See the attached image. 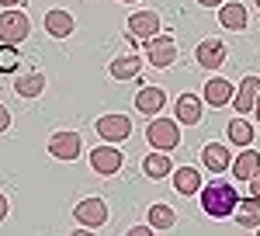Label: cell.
<instances>
[{"label":"cell","mask_w":260,"mask_h":236,"mask_svg":"<svg viewBox=\"0 0 260 236\" xmlns=\"http://www.w3.org/2000/svg\"><path fill=\"white\" fill-rule=\"evenodd\" d=\"M198 195H201V212L208 219H229L236 212V205H240V195H236V188L229 181H212Z\"/></svg>","instance_id":"6da1fadb"},{"label":"cell","mask_w":260,"mask_h":236,"mask_svg":"<svg viewBox=\"0 0 260 236\" xmlns=\"http://www.w3.org/2000/svg\"><path fill=\"white\" fill-rule=\"evenodd\" d=\"M146 139H149V146H153V150H163V153L177 150V142H180L177 118H153V122H149V129H146Z\"/></svg>","instance_id":"7a4b0ae2"},{"label":"cell","mask_w":260,"mask_h":236,"mask_svg":"<svg viewBox=\"0 0 260 236\" xmlns=\"http://www.w3.org/2000/svg\"><path fill=\"white\" fill-rule=\"evenodd\" d=\"M28 32H31V24L28 18L14 11V7H7L4 14H0V42H11V45H18V42L28 39Z\"/></svg>","instance_id":"3957f363"},{"label":"cell","mask_w":260,"mask_h":236,"mask_svg":"<svg viewBox=\"0 0 260 236\" xmlns=\"http://www.w3.org/2000/svg\"><path fill=\"white\" fill-rule=\"evenodd\" d=\"M73 219L80 222L83 229H101V226L108 222V205H104L101 198H83L80 205L73 209Z\"/></svg>","instance_id":"277c9868"},{"label":"cell","mask_w":260,"mask_h":236,"mask_svg":"<svg viewBox=\"0 0 260 236\" xmlns=\"http://www.w3.org/2000/svg\"><path fill=\"white\" fill-rule=\"evenodd\" d=\"M146 52H149V66H174V59H177V42L170 39V35H156V39L146 42Z\"/></svg>","instance_id":"5b68a950"},{"label":"cell","mask_w":260,"mask_h":236,"mask_svg":"<svg viewBox=\"0 0 260 236\" xmlns=\"http://www.w3.org/2000/svg\"><path fill=\"white\" fill-rule=\"evenodd\" d=\"M98 136L108 142H125L132 136V122L125 115H101L98 118Z\"/></svg>","instance_id":"8992f818"},{"label":"cell","mask_w":260,"mask_h":236,"mask_svg":"<svg viewBox=\"0 0 260 236\" xmlns=\"http://www.w3.org/2000/svg\"><path fill=\"white\" fill-rule=\"evenodd\" d=\"M128 35L139 42H149L160 35V14H153V11H139V14H132L128 18Z\"/></svg>","instance_id":"52a82bcc"},{"label":"cell","mask_w":260,"mask_h":236,"mask_svg":"<svg viewBox=\"0 0 260 236\" xmlns=\"http://www.w3.org/2000/svg\"><path fill=\"white\" fill-rule=\"evenodd\" d=\"M49 153L56 160H77L80 157V136L77 132H56V136L49 139Z\"/></svg>","instance_id":"ba28073f"},{"label":"cell","mask_w":260,"mask_h":236,"mask_svg":"<svg viewBox=\"0 0 260 236\" xmlns=\"http://www.w3.org/2000/svg\"><path fill=\"white\" fill-rule=\"evenodd\" d=\"M121 163H125V160H121V150H115V146H98V150L90 153V167H94L98 174H104V177L118 174Z\"/></svg>","instance_id":"9c48e42d"},{"label":"cell","mask_w":260,"mask_h":236,"mask_svg":"<svg viewBox=\"0 0 260 236\" xmlns=\"http://www.w3.org/2000/svg\"><path fill=\"white\" fill-rule=\"evenodd\" d=\"M233 80H225V77H212V80H205V104L208 108H222V104H229L233 101Z\"/></svg>","instance_id":"30bf717a"},{"label":"cell","mask_w":260,"mask_h":236,"mask_svg":"<svg viewBox=\"0 0 260 236\" xmlns=\"http://www.w3.org/2000/svg\"><path fill=\"white\" fill-rule=\"evenodd\" d=\"M257 98H260V77H243L236 94H233V104H236L240 115H246V111H253Z\"/></svg>","instance_id":"8fae6325"},{"label":"cell","mask_w":260,"mask_h":236,"mask_svg":"<svg viewBox=\"0 0 260 236\" xmlns=\"http://www.w3.org/2000/svg\"><path fill=\"white\" fill-rule=\"evenodd\" d=\"M201 163H205L212 174H222V170L233 167V153H229V146H222V142H208V146L201 150Z\"/></svg>","instance_id":"7c38bea8"},{"label":"cell","mask_w":260,"mask_h":236,"mask_svg":"<svg viewBox=\"0 0 260 236\" xmlns=\"http://www.w3.org/2000/svg\"><path fill=\"white\" fill-rule=\"evenodd\" d=\"M194 56H198V63L205 66V70H215V66H222V63H225V42L205 39V42H198Z\"/></svg>","instance_id":"4fadbf2b"},{"label":"cell","mask_w":260,"mask_h":236,"mask_svg":"<svg viewBox=\"0 0 260 236\" xmlns=\"http://www.w3.org/2000/svg\"><path fill=\"white\" fill-rule=\"evenodd\" d=\"M163 104H167V94L160 87H142L136 94V111H142V115H160Z\"/></svg>","instance_id":"5bb4252c"},{"label":"cell","mask_w":260,"mask_h":236,"mask_svg":"<svg viewBox=\"0 0 260 236\" xmlns=\"http://www.w3.org/2000/svg\"><path fill=\"white\" fill-rule=\"evenodd\" d=\"M73 14L70 11H49L45 14V32L52 35V39H66V35H73Z\"/></svg>","instance_id":"9a60e30c"},{"label":"cell","mask_w":260,"mask_h":236,"mask_svg":"<svg viewBox=\"0 0 260 236\" xmlns=\"http://www.w3.org/2000/svg\"><path fill=\"white\" fill-rule=\"evenodd\" d=\"M260 170V153L257 150H243L240 157L233 160V177H236V181H246V184H250V177L257 174Z\"/></svg>","instance_id":"2e32d148"},{"label":"cell","mask_w":260,"mask_h":236,"mask_svg":"<svg viewBox=\"0 0 260 236\" xmlns=\"http://www.w3.org/2000/svg\"><path fill=\"white\" fill-rule=\"evenodd\" d=\"M177 122L180 125H198L201 122V98L198 94H180L177 98Z\"/></svg>","instance_id":"e0dca14e"},{"label":"cell","mask_w":260,"mask_h":236,"mask_svg":"<svg viewBox=\"0 0 260 236\" xmlns=\"http://www.w3.org/2000/svg\"><path fill=\"white\" fill-rule=\"evenodd\" d=\"M174 191H177V195H198L201 191L198 167H180L177 174H174Z\"/></svg>","instance_id":"ac0fdd59"},{"label":"cell","mask_w":260,"mask_h":236,"mask_svg":"<svg viewBox=\"0 0 260 236\" xmlns=\"http://www.w3.org/2000/svg\"><path fill=\"white\" fill-rule=\"evenodd\" d=\"M142 170H146L149 181H160V177L174 174V163H170V157H167L163 150H156V153H149V157L142 160Z\"/></svg>","instance_id":"d6986e66"},{"label":"cell","mask_w":260,"mask_h":236,"mask_svg":"<svg viewBox=\"0 0 260 236\" xmlns=\"http://www.w3.org/2000/svg\"><path fill=\"white\" fill-rule=\"evenodd\" d=\"M236 222H240L243 229H257L260 226V198H243L240 205H236Z\"/></svg>","instance_id":"ffe728a7"},{"label":"cell","mask_w":260,"mask_h":236,"mask_svg":"<svg viewBox=\"0 0 260 236\" xmlns=\"http://www.w3.org/2000/svg\"><path fill=\"white\" fill-rule=\"evenodd\" d=\"M219 21H222V28H229V32H243L246 28V7L243 4H222Z\"/></svg>","instance_id":"44dd1931"},{"label":"cell","mask_w":260,"mask_h":236,"mask_svg":"<svg viewBox=\"0 0 260 236\" xmlns=\"http://www.w3.org/2000/svg\"><path fill=\"white\" fill-rule=\"evenodd\" d=\"M139 70H142V59L139 56H118L115 63H111V77L115 80H132V77H139Z\"/></svg>","instance_id":"7402d4cb"},{"label":"cell","mask_w":260,"mask_h":236,"mask_svg":"<svg viewBox=\"0 0 260 236\" xmlns=\"http://www.w3.org/2000/svg\"><path fill=\"white\" fill-rule=\"evenodd\" d=\"M14 91H18L21 98H39L42 91H45V77L42 73H24V77L14 80Z\"/></svg>","instance_id":"603a6c76"},{"label":"cell","mask_w":260,"mask_h":236,"mask_svg":"<svg viewBox=\"0 0 260 236\" xmlns=\"http://www.w3.org/2000/svg\"><path fill=\"white\" fill-rule=\"evenodd\" d=\"M225 132H229V139H233L236 146H250V142H253V125H250L246 118H233Z\"/></svg>","instance_id":"cb8c5ba5"},{"label":"cell","mask_w":260,"mask_h":236,"mask_svg":"<svg viewBox=\"0 0 260 236\" xmlns=\"http://www.w3.org/2000/svg\"><path fill=\"white\" fill-rule=\"evenodd\" d=\"M174 222H177V216L170 205H149V226L153 229H170Z\"/></svg>","instance_id":"d4e9b609"},{"label":"cell","mask_w":260,"mask_h":236,"mask_svg":"<svg viewBox=\"0 0 260 236\" xmlns=\"http://www.w3.org/2000/svg\"><path fill=\"white\" fill-rule=\"evenodd\" d=\"M11 70H18V49L11 42H4L0 45V73H11Z\"/></svg>","instance_id":"484cf974"},{"label":"cell","mask_w":260,"mask_h":236,"mask_svg":"<svg viewBox=\"0 0 260 236\" xmlns=\"http://www.w3.org/2000/svg\"><path fill=\"white\" fill-rule=\"evenodd\" d=\"M7 129H11V108L0 104V132H7Z\"/></svg>","instance_id":"4316f807"},{"label":"cell","mask_w":260,"mask_h":236,"mask_svg":"<svg viewBox=\"0 0 260 236\" xmlns=\"http://www.w3.org/2000/svg\"><path fill=\"white\" fill-rule=\"evenodd\" d=\"M7 212H11V201H7V195H4V191H0V222H4V219H7Z\"/></svg>","instance_id":"83f0119b"},{"label":"cell","mask_w":260,"mask_h":236,"mask_svg":"<svg viewBox=\"0 0 260 236\" xmlns=\"http://www.w3.org/2000/svg\"><path fill=\"white\" fill-rule=\"evenodd\" d=\"M250 195H253V198H260V170H257L253 177H250Z\"/></svg>","instance_id":"f1b7e54d"},{"label":"cell","mask_w":260,"mask_h":236,"mask_svg":"<svg viewBox=\"0 0 260 236\" xmlns=\"http://www.w3.org/2000/svg\"><path fill=\"white\" fill-rule=\"evenodd\" d=\"M201 7H222V4H225V0H198Z\"/></svg>","instance_id":"f546056e"},{"label":"cell","mask_w":260,"mask_h":236,"mask_svg":"<svg viewBox=\"0 0 260 236\" xmlns=\"http://www.w3.org/2000/svg\"><path fill=\"white\" fill-rule=\"evenodd\" d=\"M0 4H4V7H18L21 0H0Z\"/></svg>","instance_id":"4dcf8cb0"},{"label":"cell","mask_w":260,"mask_h":236,"mask_svg":"<svg viewBox=\"0 0 260 236\" xmlns=\"http://www.w3.org/2000/svg\"><path fill=\"white\" fill-rule=\"evenodd\" d=\"M253 111H257V118H260V98H257V104H253Z\"/></svg>","instance_id":"1f68e13d"},{"label":"cell","mask_w":260,"mask_h":236,"mask_svg":"<svg viewBox=\"0 0 260 236\" xmlns=\"http://www.w3.org/2000/svg\"><path fill=\"white\" fill-rule=\"evenodd\" d=\"M121 4H136V0H121Z\"/></svg>","instance_id":"d6a6232c"},{"label":"cell","mask_w":260,"mask_h":236,"mask_svg":"<svg viewBox=\"0 0 260 236\" xmlns=\"http://www.w3.org/2000/svg\"><path fill=\"white\" fill-rule=\"evenodd\" d=\"M257 7H260V0H257Z\"/></svg>","instance_id":"836d02e7"}]
</instances>
